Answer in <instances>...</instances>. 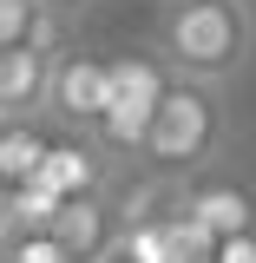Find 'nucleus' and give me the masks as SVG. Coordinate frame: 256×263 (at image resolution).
Masks as SVG:
<instances>
[{"mask_svg": "<svg viewBox=\"0 0 256 263\" xmlns=\"http://www.w3.org/2000/svg\"><path fill=\"white\" fill-rule=\"evenodd\" d=\"M145 7H178V0H145Z\"/></svg>", "mask_w": 256, "mask_h": 263, "instance_id": "13", "label": "nucleus"}, {"mask_svg": "<svg viewBox=\"0 0 256 263\" xmlns=\"http://www.w3.org/2000/svg\"><path fill=\"white\" fill-rule=\"evenodd\" d=\"M151 53L171 79L237 86L256 60V0H178L151 20Z\"/></svg>", "mask_w": 256, "mask_h": 263, "instance_id": "1", "label": "nucleus"}, {"mask_svg": "<svg viewBox=\"0 0 256 263\" xmlns=\"http://www.w3.org/2000/svg\"><path fill=\"white\" fill-rule=\"evenodd\" d=\"M46 132L33 125V119H7L0 125V184H33L40 178V164H46Z\"/></svg>", "mask_w": 256, "mask_h": 263, "instance_id": "8", "label": "nucleus"}, {"mask_svg": "<svg viewBox=\"0 0 256 263\" xmlns=\"http://www.w3.org/2000/svg\"><path fill=\"white\" fill-rule=\"evenodd\" d=\"M0 263H79V257L66 250L53 230H27V237H13V243L0 250Z\"/></svg>", "mask_w": 256, "mask_h": 263, "instance_id": "10", "label": "nucleus"}, {"mask_svg": "<svg viewBox=\"0 0 256 263\" xmlns=\"http://www.w3.org/2000/svg\"><path fill=\"white\" fill-rule=\"evenodd\" d=\"M178 211H184L210 243H224V237H237V230H256V197L243 191L237 178H224V171L184 178V184H178Z\"/></svg>", "mask_w": 256, "mask_h": 263, "instance_id": "3", "label": "nucleus"}, {"mask_svg": "<svg viewBox=\"0 0 256 263\" xmlns=\"http://www.w3.org/2000/svg\"><path fill=\"white\" fill-rule=\"evenodd\" d=\"M119 164L99 152L86 132H66L60 145L46 152V164H40V184L46 191H60V197H92V191H105V178H112Z\"/></svg>", "mask_w": 256, "mask_h": 263, "instance_id": "6", "label": "nucleus"}, {"mask_svg": "<svg viewBox=\"0 0 256 263\" xmlns=\"http://www.w3.org/2000/svg\"><path fill=\"white\" fill-rule=\"evenodd\" d=\"M53 237H60L66 250H72V257L79 263H92L99 250H105V243H112V237H119V211H112V204H105V191H92V197H66L60 204V217H53Z\"/></svg>", "mask_w": 256, "mask_h": 263, "instance_id": "7", "label": "nucleus"}, {"mask_svg": "<svg viewBox=\"0 0 256 263\" xmlns=\"http://www.w3.org/2000/svg\"><path fill=\"white\" fill-rule=\"evenodd\" d=\"M230 152V105L224 86H204V79H171L151 112V138H145V164L151 178L184 184L197 171H217V158Z\"/></svg>", "mask_w": 256, "mask_h": 263, "instance_id": "2", "label": "nucleus"}, {"mask_svg": "<svg viewBox=\"0 0 256 263\" xmlns=\"http://www.w3.org/2000/svg\"><path fill=\"white\" fill-rule=\"evenodd\" d=\"M46 7H53V13H66V20H72V13H86V7H99V0H46Z\"/></svg>", "mask_w": 256, "mask_h": 263, "instance_id": "12", "label": "nucleus"}, {"mask_svg": "<svg viewBox=\"0 0 256 263\" xmlns=\"http://www.w3.org/2000/svg\"><path fill=\"white\" fill-rule=\"evenodd\" d=\"M92 263H164V243H158V224H138V230H119Z\"/></svg>", "mask_w": 256, "mask_h": 263, "instance_id": "9", "label": "nucleus"}, {"mask_svg": "<svg viewBox=\"0 0 256 263\" xmlns=\"http://www.w3.org/2000/svg\"><path fill=\"white\" fill-rule=\"evenodd\" d=\"M210 263H256V230H237L224 243H210Z\"/></svg>", "mask_w": 256, "mask_h": 263, "instance_id": "11", "label": "nucleus"}, {"mask_svg": "<svg viewBox=\"0 0 256 263\" xmlns=\"http://www.w3.org/2000/svg\"><path fill=\"white\" fill-rule=\"evenodd\" d=\"M53 66L60 53H46V46H0V125L7 119H33V125H46L53 119Z\"/></svg>", "mask_w": 256, "mask_h": 263, "instance_id": "4", "label": "nucleus"}, {"mask_svg": "<svg viewBox=\"0 0 256 263\" xmlns=\"http://www.w3.org/2000/svg\"><path fill=\"white\" fill-rule=\"evenodd\" d=\"M105 105H112V66L92 60V53H72V46H66L60 66H53V125L86 132Z\"/></svg>", "mask_w": 256, "mask_h": 263, "instance_id": "5", "label": "nucleus"}]
</instances>
